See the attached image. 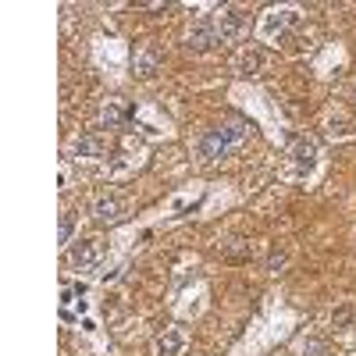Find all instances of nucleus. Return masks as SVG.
I'll use <instances>...</instances> for the list:
<instances>
[{
  "label": "nucleus",
  "instance_id": "nucleus-2",
  "mask_svg": "<svg viewBox=\"0 0 356 356\" xmlns=\"http://www.w3.org/2000/svg\"><path fill=\"white\" fill-rule=\"evenodd\" d=\"M211 25H214V33H218L221 43H232V40H239V36L246 33V15H243L239 8H221V11L211 18Z\"/></svg>",
  "mask_w": 356,
  "mask_h": 356
},
{
  "label": "nucleus",
  "instance_id": "nucleus-6",
  "mask_svg": "<svg viewBox=\"0 0 356 356\" xmlns=\"http://www.w3.org/2000/svg\"><path fill=\"white\" fill-rule=\"evenodd\" d=\"M289 157L300 164V168H310L317 161V143L310 136H292L289 139Z\"/></svg>",
  "mask_w": 356,
  "mask_h": 356
},
{
  "label": "nucleus",
  "instance_id": "nucleus-4",
  "mask_svg": "<svg viewBox=\"0 0 356 356\" xmlns=\"http://www.w3.org/2000/svg\"><path fill=\"white\" fill-rule=\"evenodd\" d=\"M122 218H125V203L118 196H100L93 203V221L97 225H118Z\"/></svg>",
  "mask_w": 356,
  "mask_h": 356
},
{
  "label": "nucleus",
  "instance_id": "nucleus-15",
  "mask_svg": "<svg viewBox=\"0 0 356 356\" xmlns=\"http://www.w3.org/2000/svg\"><path fill=\"white\" fill-rule=\"evenodd\" d=\"M282 264H285V253L282 250H271V257H267V271H278Z\"/></svg>",
  "mask_w": 356,
  "mask_h": 356
},
{
  "label": "nucleus",
  "instance_id": "nucleus-14",
  "mask_svg": "<svg viewBox=\"0 0 356 356\" xmlns=\"http://www.w3.org/2000/svg\"><path fill=\"white\" fill-rule=\"evenodd\" d=\"M349 321H353V310H349V307H339V310H335V317H332L335 328H346Z\"/></svg>",
  "mask_w": 356,
  "mask_h": 356
},
{
  "label": "nucleus",
  "instance_id": "nucleus-12",
  "mask_svg": "<svg viewBox=\"0 0 356 356\" xmlns=\"http://www.w3.org/2000/svg\"><path fill=\"white\" fill-rule=\"evenodd\" d=\"M303 356H324V342L321 339H307L303 342Z\"/></svg>",
  "mask_w": 356,
  "mask_h": 356
},
{
  "label": "nucleus",
  "instance_id": "nucleus-7",
  "mask_svg": "<svg viewBox=\"0 0 356 356\" xmlns=\"http://www.w3.org/2000/svg\"><path fill=\"white\" fill-rule=\"evenodd\" d=\"M100 257H104V243H97V239L72 243V264H79V267H93Z\"/></svg>",
  "mask_w": 356,
  "mask_h": 356
},
{
  "label": "nucleus",
  "instance_id": "nucleus-1",
  "mask_svg": "<svg viewBox=\"0 0 356 356\" xmlns=\"http://www.w3.org/2000/svg\"><path fill=\"white\" fill-rule=\"evenodd\" d=\"M232 150H235V143L228 139V132H225V129H207V132L200 136V157H203L207 164L225 161Z\"/></svg>",
  "mask_w": 356,
  "mask_h": 356
},
{
  "label": "nucleus",
  "instance_id": "nucleus-11",
  "mask_svg": "<svg viewBox=\"0 0 356 356\" xmlns=\"http://www.w3.org/2000/svg\"><path fill=\"white\" fill-rule=\"evenodd\" d=\"M221 253H225L228 260H246V257H250V246H246L243 239H228V246H225Z\"/></svg>",
  "mask_w": 356,
  "mask_h": 356
},
{
  "label": "nucleus",
  "instance_id": "nucleus-16",
  "mask_svg": "<svg viewBox=\"0 0 356 356\" xmlns=\"http://www.w3.org/2000/svg\"><path fill=\"white\" fill-rule=\"evenodd\" d=\"M243 68H246V72H257V68H260V54H250V57H243Z\"/></svg>",
  "mask_w": 356,
  "mask_h": 356
},
{
  "label": "nucleus",
  "instance_id": "nucleus-5",
  "mask_svg": "<svg viewBox=\"0 0 356 356\" xmlns=\"http://www.w3.org/2000/svg\"><path fill=\"white\" fill-rule=\"evenodd\" d=\"M221 40H218V33H214V25L211 22H200L193 33H189V40H186V50H193V54H207V50H214Z\"/></svg>",
  "mask_w": 356,
  "mask_h": 356
},
{
  "label": "nucleus",
  "instance_id": "nucleus-13",
  "mask_svg": "<svg viewBox=\"0 0 356 356\" xmlns=\"http://www.w3.org/2000/svg\"><path fill=\"white\" fill-rule=\"evenodd\" d=\"M72 232H75L72 214H61V243H72Z\"/></svg>",
  "mask_w": 356,
  "mask_h": 356
},
{
  "label": "nucleus",
  "instance_id": "nucleus-8",
  "mask_svg": "<svg viewBox=\"0 0 356 356\" xmlns=\"http://www.w3.org/2000/svg\"><path fill=\"white\" fill-rule=\"evenodd\" d=\"M107 154V139L100 136V132H86V136H79L75 139V157H104Z\"/></svg>",
  "mask_w": 356,
  "mask_h": 356
},
{
  "label": "nucleus",
  "instance_id": "nucleus-9",
  "mask_svg": "<svg viewBox=\"0 0 356 356\" xmlns=\"http://www.w3.org/2000/svg\"><path fill=\"white\" fill-rule=\"evenodd\" d=\"M132 122V107L125 100H107L104 107V129H122Z\"/></svg>",
  "mask_w": 356,
  "mask_h": 356
},
{
  "label": "nucleus",
  "instance_id": "nucleus-3",
  "mask_svg": "<svg viewBox=\"0 0 356 356\" xmlns=\"http://www.w3.org/2000/svg\"><path fill=\"white\" fill-rule=\"evenodd\" d=\"M161 65H164V50L157 43H146L132 54V75H139V79H154L161 72Z\"/></svg>",
  "mask_w": 356,
  "mask_h": 356
},
{
  "label": "nucleus",
  "instance_id": "nucleus-10",
  "mask_svg": "<svg viewBox=\"0 0 356 356\" xmlns=\"http://www.w3.org/2000/svg\"><path fill=\"white\" fill-rule=\"evenodd\" d=\"M182 346H186V342H182V332L171 328V332H164V335L157 339V356H178V353H182Z\"/></svg>",
  "mask_w": 356,
  "mask_h": 356
}]
</instances>
